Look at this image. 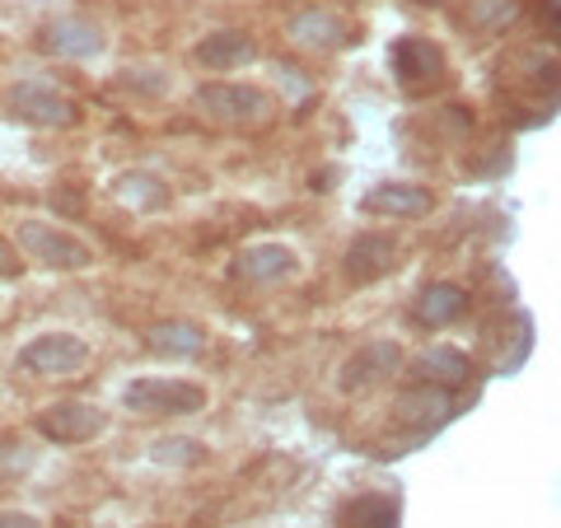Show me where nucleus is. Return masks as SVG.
Returning <instances> with one entry per match:
<instances>
[{
  "label": "nucleus",
  "instance_id": "nucleus-20",
  "mask_svg": "<svg viewBox=\"0 0 561 528\" xmlns=\"http://www.w3.org/2000/svg\"><path fill=\"white\" fill-rule=\"evenodd\" d=\"M515 20H519V0H468L472 33H505Z\"/></svg>",
  "mask_w": 561,
  "mask_h": 528
},
{
  "label": "nucleus",
  "instance_id": "nucleus-15",
  "mask_svg": "<svg viewBox=\"0 0 561 528\" xmlns=\"http://www.w3.org/2000/svg\"><path fill=\"white\" fill-rule=\"evenodd\" d=\"M463 313H468V290L459 280H435V286L421 290L416 305H412V319L421 328H449V323H459Z\"/></svg>",
  "mask_w": 561,
  "mask_h": 528
},
{
  "label": "nucleus",
  "instance_id": "nucleus-19",
  "mask_svg": "<svg viewBox=\"0 0 561 528\" xmlns=\"http://www.w3.org/2000/svg\"><path fill=\"white\" fill-rule=\"evenodd\" d=\"M113 192H117V202H127L131 210H164L169 206V187H164V179H154V173H117V183H113Z\"/></svg>",
  "mask_w": 561,
  "mask_h": 528
},
{
  "label": "nucleus",
  "instance_id": "nucleus-12",
  "mask_svg": "<svg viewBox=\"0 0 561 528\" xmlns=\"http://www.w3.org/2000/svg\"><path fill=\"white\" fill-rule=\"evenodd\" d=\"M290 38L309 47V51H337L346 43H356V28H351L337 10H328V5H309L300 10L290 20Z\"/></svg>",
  "mask_w": 561,
  "mask_h": 528
},
{
  "label": "nucleus",
  "instance_id": "nucleus-23",
  "mask_svg": "<svg viewBox=\"0 0 561 528\" xmlns=\"http://www.w3.org/2000/svg\"><path fill=\"white\" fill-rule=\"evenodd\" d=\"M20 267H24V262H20V249H14V243L0 234V276H20Z\"/></svg>",
  "mask_w": 561,
  "mask_h": 528
},
{
  "label": "nucleus",
  "instance_id": "nucleus-5",
  "mask_svg": "<svg viewBox=\"0 0 561 528\" xmlns=\"http://www.w3.org/2000/svg\"><path fill=\"white\" fill-rule=\"evenodd\" d=\"M38 435L47 445H90L108 431V412L99 402H84V398H66V402H51V408L38 412Z\"/></svg>",
  "mask_w": 561,
  "mask_h": 528
},
{
  "label": "nucleus",
  "instance_id": "nucleus-25",
  "mask_svg": "<svg viewBox=\"0 0 561 528\" xmlns=\"http://www.w3.org/2000/svg\"><path fill=\"white\" fill-rule=\"evenodd\" d=\"M542 10H548V33H557V0H542Z\"/></svg>",
  "mask_w": 561,
  "mask_h": 528
},
{
  "label": "nucleus",
  "instance_id": "nucleus-1",
  "mask_svg": "<svg viewBox=\"0 0 561 528\" xmlns=\"http://www.w3.org/2000/svg\"><path fill=\"white\" fill-rule=\"evenodd\" d=\"M197 113L220 127H267L276 117V99L262 84H234V80H210L197 90Z\"/></svg>",
  "mask_w": 561,
  "mask_h": 528
},
{
  "label": "nucleus",
  "instance_id": "nucleus-18",
  "mask_svg": "<svg viewBox=\"0 0 561 528\" xmlns=\"http://www.w3.org/2000/svg\"><path fill=\"white\" fill-rule=\"evenodd\" d=\"M43 47L51 57H70V61H90L103 51V33L90 20H57L43 33Z\"/></svg>",
  "mask_w": 561,
  "mask_h": 528
},
{
  "label": "nucleus",
  "instance_id": "nucleus-21",
  "mask_svg": "<svg viewBox=\"0 0 561 528\" xmlns=\"http://www.w3.org/2000/svg\"><path fill=\"white\" fill-rule=\"evenodd\" d=\"M346 528H398V505L383 496H360L351 505Z\"/></svg>",
  "mask_w": 561,
  "mask_h": 528
},
{
  "label": "nucleus",
  "instance_id": "nucleus-3",
  "mask_svg": "<svg viewBox=\"0 0 561 528\" xmlns=\"http://www.w3.org/2000/svg\"><path fill=\"white\" fill-rule=\"evenodd\" d=\"M14 239H20V249L33 262H43V267H51V272H84V267H94V249H90V243H84L80 234L61 230V225H51V220L24 216L20 230H14Z\"/></svg>",
  "mask_w": 561,
  "mask_h": 528
},
{
  "label": "nucleus",
  "instance_id": "nucleus-17",
  "mask_svg": "<svg viewBox=\"0 0 561 528\" xmlns=\"http://www.w3.org/2000/svg\"><path fill=\"white\" fill-rule=\"evenodd\" d=\"M468 375H472V360L454 346H435V351H426V356L412 360L416 383H435V389H449V393H459L468 383Z\"/></svg>",
  "mask_w": 561,
  "mask_h": 528
},
{
  "label": "nucleus",
  "instance_id": "nucleus-6",
  "mask_svg": "<svg viewBox=\"0 0 561 528\" xmlns=\"http://www.w3.org/2000/svg\"><path fill=\"white\" fill-rule=\"evenodd\" d=\"M10 113L28 122V127H76L80 122V103L66 99L57 84H43V80H24L20 90L10 94Z\"/></svg>",
  "mask_w": 561,
  "mask_h": 528
},
{
  "label": "nucleus",
  "instance_id": "nucleus-24",
  "mask_svg": "<svg viewBox=\"0 0 561 528\" xmlns=\"http://www.w3.org/2000/svg\"><path fill=\"white\" fill-rule=\"evenodd\" d=\"M0 528H43V519L28 509H0Z\"/></svg>",
  "mask_w": 561,
  "mask_h": 528
},
{
  "label": "nucleus",
  "instance_id": "nucleus-11",
  "mask_svg": "<svg viewBox=\"0 0 561 528\" xmlns=\"http://www.w3.org/2000/svg\"><path fill=\"white\" fill-rule=\"evenodd\" d=\"M365 216H379V220H421L435 210V197L416 183H379L360 197Z\"/></svg>",
  "mask_w": 561,
  "mask_h": 528
},
{
  "label": "nucleus",
  "instance_id": "nucleus-13",
  "mask_svg": "<svg viewBox=\"0 0 561 528\" xmlns=\"http://www.w3.org/2000/svg\"><path fill=\"white\" fill-rule=\"evenodd\" d=\"M346 267V280H356V286H370V280L389 276L398 267V243L389 234H356L351 239V249L342 257Z\"/></svg>",
  "mask_w": 561,
  "mask_h": 528
},
{
  "label": "nucleus",
  "instance_id": "nucleus-8",
  "mask_svg": "<svg viewBox=\"0 0 561 528\" xmlns=\"http://www.w3.org/2000/svg\"><path fill=\"white\" fill-rule=\"evenodd\" d=\"M454 412H459V393L435 389V383H412V389H402L393 398V421L398 426H412L416 435L440 431Z\"/></svg>",
  "mask_w": 561,
  "mask_h": 528
},
{
  "label": "nucleus",
  "instance_id": "nucleus-9",
  "mask_svg": "<svg viewBox=\"0 0 561 528\" xmlns=\"http://www.w3.org/2000/svg\"><path fill=\"white\" fill-rule=\"evenodd\" d=\"M300 276V253L290 243H249L234 257V280L243 286H286Z\"/></svg>",
  "mask_w": 561,
  "mask_h": 528
},
{
  "label": "nucleus",
  "instance_id": "nucleus-2",
  "mask_svg": "<svg viewBox=\"0 0 561 528\" xmlns=\"http://www.w3.org/2000/svg\"><path fill=\"white\" fill-rule=\"evenodd\" d=\"M210 393L192 379H164V375H146V379H131L122 389V408L136 412V416H197L206 412Z\"/></svg>",
  "mask_w": 561,
  "mask_h": 528
},
{
  "label": "nucleus",
  "instance_id": "nucleus-4",
  "mask_svg": "<svg viewBox=\"0 0 561 528\" xmlns=\"http://www.w3.org/2000/svg\"><path fill=\"white\" fill-rule=\"evenodd\" d=\"M90 356H94L90 342L76 337V332H43V337L20 346L14 369H24L33 379H76V375H84Z\"/></svg>",
  "mask_w": 561,
  "mask_h": 528
},
{
  "label": "nucleus",
  "instance_id": "nucleus-16",
  "mask_svg": "<svg viewBox=\"0 0 561 528\" xmlns=\"http://www.w3.org/2000/svg\"><path fill=\"white\" fill-rule=\"evenodd\" d=\"M206 342H210L206 328L192 323V319H164L146 332V346L154 356H169V360H197L206 351Z\"/></svg>",
  "mask_w": 561,
  "mask_h": 528
},
{
  "label": "nucleus",
  "instance_id": "nucleus-10",
  "mask_svg": "<svg viewBox=\"0 0 561 528\" xmlns=\"http://www.w3.org/2000/svg\"><path fill=\"white\" fill-rule=\"evenodd\" d=\"M398 365H402V346L393 337H375V342L356 346V356H346L337 383H342V393H370L375 383L398 375Z\"/></svg>",
  "mask_w": 561,
  "mask_h": 528
},
{
  "label": "nucleus",
  "instance_id": "nucleus-14",
  "mask_svg": "<svg viewBox=\"0 0 561 528\" xmlns=\"http://www.w3.org/2000/svg\"><path fill=\"white\" fill-rule=\"evenodd\" d=\"M192 57L206 70H216V76H230V70L249 66L257 57V43H253V33H243V28H220V33H206Z\"/></svg>",
  "mask_w": 561,
  "mask_h": 528
},
{
  "label": "nucleus",
  "instance_id": "nucleus-22",
  "mask_svg": "<svg viewBox=\"0 0 561 528\" xmlns=\"http://www.w3.org/2000/svg\"><path fill=\"white\" fill-rule=\"evenodd\" d=\"M206 459V449L197 445V439H160L154 445V463H183V468H192V463H202Z\"/></svg>",
  "mask_w": 561,
  "mask_h": 528
},
{
  "label": "nucleus",
  "instance_id": "nucleus-7",
  "mask_svg": "<svg viewBox=\"0 0 561 528\" xmlns=\"http://www.w3.org/2000/svg\"><path fill=\"white\" fill-rule=\"evenodd\" d=\"M389 66H393V76L402 90H431V84H440L445 80V51L435 47L431 38H416V33H408V38H398L393 51H389Z\"/></svg>",
  "mask_w": 561,
  "mask_h": 528
}]
</instances>
